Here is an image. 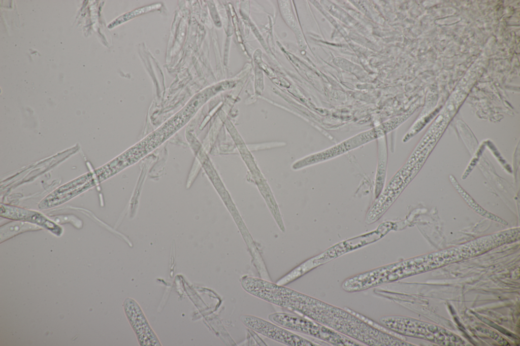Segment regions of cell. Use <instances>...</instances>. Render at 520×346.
Returning <instances> with one entry per match:
<instances>
[{
    "label": "cell",
    "mask_w": 520,
    "mask_h": 346,
    "mask_svg": "<svg viewBox=\"0 0 520 346\" xmlns=\"http://www.w3.org/2000/svg\"><path fill=\"white\" fill-rule=\"evenodd\" d=\"M307 318L346 336L374 346L402 345L398 337L380 330L351 314L314 298Z\"/></svg>",
    "instance_id": "1"
},
{
    "label": "cell",
    "mask_w": 520,
    "mask_h": 346,
    "mask_svg": "<svg viewBox=\"0 0 520 346\" xmlns=\"http://www.w3.org/2000/svg\"><path fill=\"white\" fill-rule=\"evenodd\" d=\"M269 320L284 328L310 335L334 345H361L360 343L319 323L286 313L269 315Z\"/></svg>",
    "instance_id": "2"
},
{
    "label": "cell",
    "mask_w": 520,
    "mask_h": 346,
    "mask_svg": "<svg viewBox=\"0 0 520 346\" xmlns=\"http://www.w3.org/2000/svg\"><path fill=\"white\" fill-rule=\"evenodd\" d=\"M240 320L246 327L269 338L287 345H318L304 337L288 331L281 326H278L253 316L243 315L240 317Z\"/></svg>",
    "instance_id": "3"
},
{
    "label": "cell",
    "mask_w": 520,
    "mask_h": 346,
    "mask_svg": "<svg viewBox=\"0 0 520 346\" xmlns=\"http://www.w3.org/2000/svg\"><path fill=\"white\" fill-rule=\"evenodd\" d=\"M123 308L139 344L141 345H160L138 303L133 299L128 298L123 302Z\"/></svg>",
    "instance_id": "4"
},
{
    "label": "cell",
    "mask_w": 520,
    "mask_h": 346,
    "mask_svg": "<svg viewBox=\"0 0 520 346\" xmlns=\"http://www.w3.org/2000/svg\"><path fill=\"white\" fill-rule=\"evenodd\" d=\"M1 216L14 220L22 221L45 228L56 234L61 233V228L55 222L41 213L17 206L1 204Z\"/></svg>",
    "instance_id": "5"
},
{
    "label": "cell",
    "mask_w": 520,
    "mask_h": 346,
    "mask_svg": "<svg viewBox=\"0 0 520 346\" xmlns=\"http://www.w3.org/2000/svg\"><path fill=\"white\" fill-rule=\"evenodd\" d=\"M41 229L37 225L22 221L14 220L8 222L0 228L1 242L25 231Z\"/></svg>",
    "instance_id": "6"
},
{
    "label": "cell",
    "mask_w": 520,
    "mask_h": 346,
    "mask_svg": "<svg viewBox=\"0 0 520 346\" xmlns=\"http://www.w3.org/2000/svg\"><path fill=\"white\" fill-rule=\"evenodd\" d=\"M53 219H52V220L55 222H56V223L57 222V223H66V222H70V223L73 222V225H75V224L76 223H77H77H82L81 221L79 219H78L77 218L75 217L74 216H71V215H69H69H68V216H56V217H53Z\"/></svg>",
    "instance_id": "7"
}]
</instances>
